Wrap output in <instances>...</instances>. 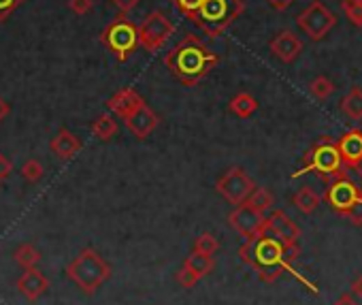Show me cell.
<instances>
[{"instance_id":"obj_6","label":"cell","mask_w":362,"mask_h":305,"mask_svg":"<svg viewBox=\"0 0 362 305\" xmlns=\"http://www.w3.org/2000/svg\"><path fill=\"white\" fill-rule=\"evenodd\" d=\"M101 43L115 56V60L126 62L139 49V26L128 17V13H120L101 32Z\"/></svg>"},{"instance_id":"obj_11","label":"cell","mask_w":362,"mask_h":305,"mask_svg":"<svg viewBox=\"0 0 362 305\" xmlns=\"http://www.w3.org/2000/svg\"><path fill=\"white\" fill-rule=\"evenodd\" d=\"M360 194H362V188L358 184H354L349 178H341V180H335L328 184L324 198L328 201V205L333 208V212H337L341 216L345 210H349L354 205Z\"/></svg>"},{"instance_id":"obj_3","label":"cell","mask_w":362,"mask_h":305,"mask_svg":"<svg viewBox=\"0 0 362 305\" xmlns=\"http://www.w3.org/2000/svg\"><path fill=\"white\" fill-rule=\"evenodd\" d=\"M307 173H315L322 182L331 184L341 178H349V169L341 158L339 146L331 137H322L303 158L299 171H294L292 178H301Z\"/></svg>"},{"instance_id":"obj_36","label":"cell","mask_w":362,"mask_h":305,"mask_svg":"<svg viewBox=\"0 0 362 305\" xmlns=\"http://www.w3.org/2000/svg\"><path fill=\"white\" fill-rule=\"evenodd\" d=\"M11 173H13V162L7 156L0 154V184H3Z\"/></svg>"},{"instance_id":"obj_17","label":"cell","mask_w":362,"mask_h":305,"mask_svg":"<svg viewBox=\"0 0 362 305\" xmlns=\"http://www.w3.org/2000/svg\"><path fill=\"white\" fill-rule=\"evenodd\" d=\"M49 150L60 158V160H71L81 152V141L77 134H73L67 128H60L56 137L49 141Z\"/></svg>"},{"instance_id":"obj_31","label":"cell","mask_w":362,"mask_h":305,"mask_svg":"<svg viewBox=\"0 0 362 305\" xmlns=\"http://www.w3.org/2000/svg\"><path fill=\"white\" fill-rule=\"evenodd\" d=\"M173 5H175L188 19H192V17L196 15V11L201 9L203 0H173Z\"/></svg>"},{"instance_id":"obj_12","label":"cell","mask_w":362,"mask_h":305,"mask_svg":"<svg viewBox=\"0 0 362 305\" xmlns=\"http://www.w3.org/2000/svg\"><path fill=\"white\" fill-rule=\"evenodd\" d=\"M265 233L273 235L283 244H299L303 235L296 222H292V218L281 210H275L269 218H265Z\"/></svg>"},{"instance_id":"obj_20","label":"cell","mask_w":362,"mask_h":305,"mask_svg":"<svg viewBox=\"0 0 362 305\" xmlns=\"http://www.w3.org/2000/svg\"><path fill=\"white\" fill-rule=\"evenodd\" d=\"M292 203H294V208L299 210L301 214L311 216V214L318 210L320 203H322V196H320L311 186H303L299 192H296V194L292 196Z\"/></svg>"},{"instance_id":"obj_28","label":"cell","mask_w":362,"mask_h":305,"mask_svg":"<svg viewBox=\"0 0 362 305\" xmlns=\"http://www.w3.org/2000/svg\"><path fill=\"white\" fill-rule=\"evenodd\" d=\"M194 250H196V252H203V254L213 256V254L220 250L217 237H215L213 233H203V235H199V240L194 242Z\"/></svg>"},{"instance_id":"obj_22","label":"cell","mask_w":362,"mask_h":305,"mask_svg":"<svg viewBox=\"0 0 362 305\" xmlns=\"http://www.w3.org/2000/svg\"><path fill=\"white\" fill-rule=\"evenodd\" d=\"M339 107L349 120H362V88H352L341 98Z\"/></svg>"},{"instance_id":"obj_15","label":"cell","mask_w":362,"mask_h":305,"mask_svg":"<svg viewBox=\"0 0 362 305\" xmlns=\"http://www.w3.org/2000/svg\"><path fill=\"white\" fill-rule=\"evenodd\" d=\"M124 122H126L128 130L133 132L137 139H147L149 134L158 128L160 118H158V114L151 107L141 105L135 114H130Z\"/></svg>"},{"instance_id":"obj_26","label":"cell","mask_w":362,"mask_h":305,"mask_svg":"<svg viewBox=\"0 0 362 305\" xmlns=\"http://www.w3.org/2000/svg\"><path fill=\"white\" fill-rule=\"evenodd\" d=\"M43 175H45V169H43V164H41L37 158H30V160L24 162V166H22V178H24L26 182L37 184L39 180H43Z\"/></svg>"},{"instance_id":"obj_16","label":"cell","mask_w":362,"mask_h":305,"mask_svg":"<svg viewBox=\"0 0 362 305\" xmlns=\"http://www.w3.org/2000/svg\"><path fill=\"white\" fill-rule=\"evenodd\" d=\"M17 290L28 299V301H37L39 297H43L49 290V280L43 271H39L37 267L26 269L24 274L17 280Z\"/></svg>"},{"instance_id":"obj_29","label":"cell","mask_w":362,"mask_h":305,"mask_svg":"<svg viewBox=\"0 0 362 305\" xmlns=\"http://www.w3.org/2000/svg\"><path fill=\"white\" fill-rule=\"evenodd\" d=\"M341 9L345 17L349 19V24H354L356 28H362V0H343Z\"/></svg>"},{"instance_id":"obj_19","label":"cell","mask_w":362,"mask_h":305,"mask_svg":"<svg viewBox=\"0 0 362 305\" xmlns=\"http://www.w3.org/2000/svg\"><path fill=\"white\" fill-rule=\"evenodd\" d=\"M213 267H215V258L213 256L203 254V252H196V250H192L186 256V260H183V269H188L190 274L196 276L199 280L207 278L211 271H213Z\"/></svg>"},{"instance_id":"obj_9","label":"cell","mask_w":362,"mask_h":305,"mask_svg":"<svg viewBox=\"0 0 362 305\" xmlns=\"http://www.w3.org/2000/svg\"><path fill=\"white\" fill-rule=\"evenodd\" d=\"M256 188L254 180L243 171L241 166H233L228 169V171L217 180L215 184V190L217 194L228 201L230 205H241V203H245V198L252 194V190Z\"/></svg>"},{"instance_id":"obj_7","label":"cell","mask_w":362,"mask_h":305,"mask_svg":"<svg viewBox=\"0 0 362 305\" xmlns=\"http://www.w3.org/2000/svg\"><path fill=\"white\" fill-rule=\"evenodd\" d=\"M175 32V26L162 11H151L141 24H139V47H143L147 54H156L164 47Z\"/></svg>"},{"instance_id":"obj_41","label":"cell","mask_w":362,"mask_h":305,"mask_svg":"<svg viewBox=\"0 0 362 305\" xmlns=\"http://www.w3.org/2000/svg\"><path fill=\"white\" fill-rule=\"evenodd\" d=\"M349 169H354V171H356V173H358L360 178H362V156H360V158H358V160H356V162H354L352 166H349Z\"/></svg>"},{"instance_id":"obj_34","label":"cell","mask_w":362,"mask_h":305,"mask_svg":"<svg viewBox=\"0 0 362 305\" xmlns=\"http://www.w3.org/2000/svg\"><path fill=\"white\" fill-rule=\"evenodd\" d=\"M69 9L75 15H88L94 9V0H69Z\"/></svg>"},{"instance_id":"obj_5","label":"cell","mask_w":362,"mask_h":305,"mask_svg":"<svg viewBox=\"0 0 362 305\" xmlns=\"http://www.w3.org/2000/svg\"><path fill=\"white\" fill-rule=\"evenodd\" d=\"M243 0H203L201 9L196 11L192 22L203 32H207L211 39H217L230 24L243 15Z\"/></svg>"},{"instance_id":"obj_37","label":"cell","mask_w":362,"mask_h":305,"mask_svg":"<svg viewBox=\"0 0 362 305\" xmlns=\"http://www.w3.org/2000/svg\"><path fill=\"white\" fill-rule=\"evenodd\" d=\"M349 295H352L354 299H362V274H358V276L352 280V284H349Z\"/></svg>"},{"instance_id":"obj_1","label":"cell","mask_w":362,"mask_h":305,"mask_svg":"<svg viewBox=\"0 0 362 305\" xmlns=\"http://www.w3.org/2000/svg\"><path fill=\"white\" fill-rule=\"evenodd\" d=\"M239 256L256 271L262 282L273 284L281 274H294L292 263L301 256V248L299 244H283L262 230L260 235L245 240L239 248Z\"/></svg>"},{"instance_id":"obj_8","label":"cell","mask_w":362,"mask_h":305,"mask_svg":"<svg viewBox=\"0 0 362 305\" xmlns=\"http://www.w3.org/2000/svg\"><path fill=\"white\" fill-rule=\"evenodd\" d=\"M296 26H299L311 41H322L328 32L337 26V17L324 3L313 0V3L296 17Z\"/></svg>"},{"instance_id":"obj_10","label":"cell","mask_w":362,"mask_h":305,"mask_svg":"<svg viewBox=\"0 0 362 305\" xmlns=\"http://www.w3.org/2000/svg\"><path fill=\"white\" fill-rule=\"evenodd\" d=\"M265 214L256 212L247 203H241V205H235V210L228 214V224L233 226L243 240H249V237H256L265 230Z\"/></svg>"},{"instance_id":"obj_4","label":"cell","mask_w":362,"mask_h":305,"mask_svg":"<svg viewBox=\"0 0 362 305\" xmlns=\"http://www.w3.org/2000/svg\"><path fill=\"white\" fill-rule=\"evenodd\" d=\"M67 276L71 282L79 286V290H83L85 295H94L111 278V265L96 250L85 248L67 267Z\"/></svg>"},{"instance_id":"obj_2","label":"cell","mask_w":362,"mask_h":305,"mask_svg":"<svg viewBox=\"0 0 362 305\" xmlns=\"http://www.w3.org/2000/svg\"><path fill=\"white\" fill-rule=\"evenodd\" d=\"M164 64L183 86L194 88L215 69L220 58L199 37L188 35L164 56Z\"/></svg>"},{"instance_id":"obj_30","label":"cell","mask_w":362,"mask_h":305,"mask_svg":"<svg viewBox=\"0 0 362 305\" xmlns=\"http://www.w3.org/2000/svg\"><path fill=\"white\" fill-rule=\"evenodd\" d=\"M341 218H345L349 224H354V226H362V194L356 198V203L349 208V210H345L343 214H341Z\"/></svg>"},{"instance_id":"obj_33","label":"cell","mask_w":362,"mask_h":305,"mask_svg":"<svg viewBox=\"0 0 362 305\" xmlns=\"http://www.w3.org/2000/svg\"><path fill=\"white\" fill-rule=\"evenodd\" d=\"M26 0H0V22H5L11 17V13L15 9H19Z\"/></svg>"},{"instance_id":"obj_40","label":"cell","mask_w":362,"mask_h":305,"mask_svg":"<svg viewBox=\"0 0 362 305\" xmlns=\"http://www.w3.org/2000/svg\"><path fill=\"white\" fill-rule=\"evenodd\" d=\"M9 114H11V105L7 103L3 96H0V122H3Z\"/></svg>"},{"instance_id":"obj_13","label":"cell","mask_w":362,"mask_h":305,"mask_svg":"<svg viewBox=\"0 0 362 305\" xmlns=\"http://www.w3.org/2000/svg\"><path fill=\"white\" fill-rule=\"evenodd\" d=\"M269 49H271V54H273L277 60H281L283 64H292L296 58L301 56V52H303V41H301L299 37H296L294 32L281 30V32H277V35L271 39Z\"/></svg>"},{"instance_id":"obj_35","label":"cell","mask_w":362,"mask_h":305,"mask_svg":"<svg viewBox=\"0 0 362 305\" xmlns=\"http://www.w3.org/2000/svg\"><path fill=\"white\" fill-rule=\"evenodd\" d=\"M109 3L120 11V13H130L137 5H139V0H109Z\"/></svg>"},{"instance_id":"obj_39","label":"cell","mask_w":362,"mask_h":305,"mask_svg":"<svg viewBox=\"0 0 362 305\" xmlns=\"http://www.w3.org/2000/svg\"><path fill=\"white\" fill-rule=\"evenodd\" d=\"M333 305H360V303H358V301H356V299H354L349 292H345V295H341V297H339V299H337Z\"/></svg>"},{"instance_id":"obj_25","label":"cell","mask_w":362,"mask_h":305,"mask_svg":"<svg viewBox=\"0 0 362 305\" xmlns=\"http://www.w3.org/2000/svg\"><path fill=\"white\" fill-rule=\"evenodd\" d=\"M13 258H15V263H17L19 267L32 269V267H37V265L41 263V252H39L35 246H32V244H22V246L15 250Z\"/></svg>"},{"instance_id":"obj_14","label":"cell","mask_w":362,"mask_h":305,"mask_svg":"<svg viewBox=\"0 0 362 305\" xmlns=\"http://www.w3.org/2000/svg\"><path fill=\"white\" fill-rule=\"evenodd\" d=\"M141 105H145V100L133 88H122L107 100V107H109L111 116H115L120 120H126L130 114H135Z\"/></svg>"},{"instance_id":"obj_27","label":"cell","mask_w":362,"mask_h":305,"mask_svg":"<svg viewBox=\"0 0 362 305\" xmlns=\"http://www.w3.org/2000/svg\"><path fill=\"white\" fill-rule=\"evenodd\" d=\"M309 92H311L318 100H326L328 96H331V94L335 92V84H333L331 79H328L326 75H320V77H315V79L311 81Z\"/></svg>"},{"instance_id":"obj_24","label":"cell","mask_w":362,"mask_h":305,"mask_svg":"<svg viewBox=\"0 0 362 305\" xmlns=\"http://www.w3.org/2000/svg\"><path fill=\"white\" fill-rule=\"evenodd\" d=\"M245 203L247 205H252L256 212H260V214H267L269 210H273V205H275V196H273V192L271 190H267V188H254L252 190V194L245 198Z\"/></svg>"},{"instance_id":"obj_38","label":"cell","mask_w":362,"mask_h":305,"mask_svg":"<svg viewBox=\"0 0 362 305\" xmlns=\"http://www.w3.org/2000/svg\"><path fill=\"white\" fill-rule=\"evenodd\" d=\"M267 3L273 7V9H277V11H286L294 0H267Z\"/></svg>"},{"instance_id":"obj_21","label":"cell","mask_w":362,"mask_h":305,"mask_svg":"<svg viewBox=\"0 0 362 305\" xmlns=\"http://www.w3.org/2000/svg\"><path fill=\"white\" fill-rule=\"evenodd\" d=\"M228 109H230V114H235L237 118H249V116L256 114L258 103H256V98L249 92H239L228 103Z\"/></svg>"},{"instance_id":"obj_32","label":"cell","mask_w":362,"mask_h":305,"mask_svg":"<svg viewBox=\"0 0 362 305\" xmlns=\"http://www.w3.org/2000/svg\"><path fill=\"white\" fill-rule=\"evenodd\" d=\"M175 280H177V284H179L181 288H188V290H190V288H194L196 284L201 282L199 278L192 276L190 271H188V269H183V267H181V269L177 271V274H175Z\"/></svg>"},{"instance_id":"obj_23","label":"cell","mask_w":362,"mask_h":305,"mask_svg":"<svg viewBox=\"0 0 362 305\" xmlns=\"http://www.w3.org/2000/svg\"><path fill=\"white\" fill-rule=\"evenodd\" d=\"M92 132H94V137H98L101 141H109L115 137V132H117V122H115V116L111 114H103V116H98L94 122H92Z\"/></svg>"},{"instance_id":"obj_18","label":"cell","mask_w":362,"mask_h":305,"mask_svg":"<svg viewBox=\"0 0 362 305\" xmlns=\"http://www.w3.org/2000/svg\"><path fill=\"white\" fill-rule=\"evenodd\" d=\"M339 146V152H341V158L343 162L347 164V169L362 156V130L360 128H352L347 130L343 137L337 141Z\"/></svg>"}]
</instances>
